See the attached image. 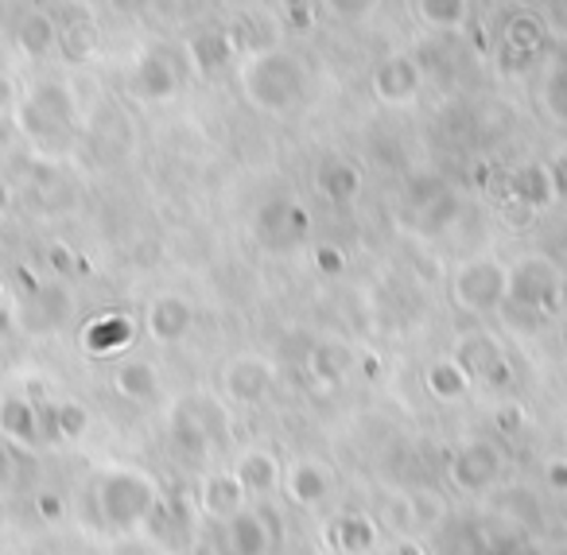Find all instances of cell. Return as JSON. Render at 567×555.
Returning a JSON list of instances; mask_svg holds the SVG:
<instances>
[{
	"label": "cell",
	"mask_w": 567,
	"mask_h": 555,
	"mask_svg": "<svg viewBox=\"0 0 567 555\" xmlns=\"http://www.w3.org/2000/svg\"><path fill=\"white\" fill-rule=\"evenodd\" d=\"M502 470H505L502 446L489 443V439H471V443L458 446L455 459H451V482L466 493H482L502 477Z\"/></svg>",
	"instance_id": "obj_5"
},
{
	"label": "cell",
	"mask_w": 567,
	"mask_h": 555,
	"mask_svg": "<svg viewBox=\"0 0 567 555\" xmlns=\"http://www.w3.org/2000/svg\"><path fill=\"white\" fill-rule=\"evenodd\" d=\"M51 260H55V265H59V268H66V265H71V257H66V253H63V249H55V253H51Z\"/></svg>",
	"instance_id": "obj_47"
},
{
	"label": "cell",
	"mask_w": 567,
	"mask_h": 555,
	"mask_svg": "<svg viewBox=\"0 0 567 555\" xmlns=\"http://www.w3.org/2000/svg\"><path fill=\"white\" fill-rule=\"evenodd\" d=\"M528 66H533V55H520V51L502 48V71L505 74H520V71H528Z\"/></svg>",
	"instance_id": "obj_42"
},
{
	"label": "cell",
	"mask_w": 567,
	"mask_h": 555,
	"mask_svg": "<svg viewBox=\"0 0 567 555\" xmlns=\"http://www.w3.org/2000/svg\"><path fill=\"white\" fill-rule=\"evenodd\" d=\"M82 342H86L90 353H117L121 346L133 342V319H125V315H102V319H94L86 327Z\"/></svg>",
	"instance_id": "obj_20"
},
{
	"label": "cell",
	"mask_w": 567,
	"mask_h": 555,
	"mask_svg": "<svg viewBox=\"0 0 567 555\" xmlns=\"http://www.w3.org/2000/svg\"><path fill=\"white\" fill-rule=\"evenodd\" d=\"M59 43H63L71 59H86L90 51H94L97 35H94V28H90L86 20H74L71 28H63V32H59Z\"/></svg>",
	"instance_id": "obj_33"
},
{
	"label": "cell",
	"mask_w": 567,
	"mask_h": 555,
	"mask_svg": "<svg viewBox=\"0 0 567 555\" xmlns=\"http://www.w3.org/2000/svg\"><path fill=\"white\" fill-rule=\"evenodd\" d=\"M20 125H24V133L35 136V141H59V136L66 133V125L51 121L48 113H40L35 105H28V102H24V110H20Z\"/></svg>",
	"instance_id": "obj_31"
},
{
	"label": "cell",
	"mask_w": 567,
	"mask_h": 555,
	"mask_svg": "<svg viewBox=\"0 0 567 555\" xmlns=\"http://www.w3.org/2000/svg\"><path fill=\"white\" fill-rule=\"evenodd\" d=\"M505 304L525 307L533 315H556L567 307V276L559 273V265L551 257H520L509 268V299Z\"/></svg>",
	"instance_id": "obj_3"
},
{
	"label": "cell",
	"mask_w": 567,
	"mask_h": 555,
	"mask_svg": "<svg viewBox=\"0 0 567 555\" xmlns=\"http://www.w3.org/2000/svg\"><path fill=\"white\" fill-rule=\"evenodd\" d=\"M540 105L556 125H567V63H556L548 74H544Z\"/></svg>",
	"instance_id": "obj_27"
},
{
	"label": "cell",
	"mask_w": 567,
	"mask_h": 555,
	"mask_svg": "<svg viewBox=\"0 0 567 555\" xmlns=\"http://www.w3.org/2000/svg\"><path fill=\"white\" fill-rule=\"evenodd\" d=\"M373 94L389 105L412 102L420 94V66L409 55H389L385 63L373 71Z\"/></svg>",
	"instance_id": "obj_9"
},
{
	"label": "cell",
	"mask_w": 567,
	"mask_h": 555,
	"mask_svg": "<svg viewBox=\"0 0 567 555\" xmlns=\"http://www.w3.org/2000/svg\"><path fill=\"white\" fill-rule=\"evenodd\" d=\"M284 493H288V501L292 505H319V501L331 493V470L323 466V462L316 459H300L288 466V474H284Z\"/></svg>",
	"instance_id": "obj_11"
},
{
	"label": "cell",
	"mask_w": 567,
	"mask_h": 555,
	"mask_svg": "<svg viewBox=\"0 0 567 555\" xmlns=\"http://www.w3.org/2000/svg\"><path fill=\"white\" fill-rule=\"evenodd\" d=\"M316 265H319V273H323V276H339L342 268H347V253L334 249V245H319Z\"/></svg>",
	"instance_id": "obj_37"
},
{
	"label": "cell",
	"mask_w": 567,
	"mask_h": 555,
	"mask_svg": "<svg viewBox=\"0 0 567 555\" xmlns=\"http://www.w3.org/2000/svg\"><path fill=\"white\" fill-rule=\"evenodd\" d=\"M40 513H43V516H59V513H63V505H59V497L43 493V497H40Z\"/></svg>",
	"instance_id": "obj_43"
},
{
	"label": "cell",
	"mask_w": 567,
	"mask_h": 555,
	"mask_svg": "<svg viewBox=\"0 0 567 555\" xmlns=\"http://www.w3.org/2000/svg\"><path fill=\"white\" fill-rule=\"evenodd\" d=\"M12 102V86H9V79H0V110Z\"/></svg>",
	"instance_id": "obj_46"
},
{
	"label": "cell",
	"mask_w": 567,
	"mask_h": 555,
	"mask_svg": "<svg viewBox=\"0 0 567 555\" xmlns=\"http://www.w3.org/2000/svg\"><path fill=\"white\" fill-rule=\"evenodd\" d=\"M28 105H35L40 113H48L51 121H59V125H66L71 129V121H74V102H71V94H66L59 82H43V86H35L32 90V97H28Z\"/></svg>",
	"instance_id": "obj_25"
},
{
	"label": "cell",
	"mask_w": 567,
	"mask_h": 555,
	"mask_svg": "<svg viewBox=\"0 0 567 555\" xmlns=\"http://www.w3.org/2000/svg\"><path fill=\"white\" fill-rule=\"evenodd\" d=\"M494 420H497V428H502L505 435H517V431L525 428V412H520V404H497Z\"/></svg>",
	"instance_id": "obj_39"
},
{
	"label": "cell",
	"mask_w": 567,
	"mask_h": 555,
	"mask_svg": "<svg viewBox=\"0 0 567 555\" xmlns=\"http://www.w3.org/2000/svg\"><path fill=\"white\" fill-rule=\"evenodd\" d=\"M451 296L463 311L471 315H489L509 299V268H502L497 260L478 257L466 260L455 273V284H451Z\"/></svg>",
	"instance_id": "obj_4"
},
{
	"label": "cell",
	"mask_w": 567,
	"mask_h": 555,
	"mask_svg": "<svg viewBox=\"0 0 567 555\" xmlns=\"http://www.w3.org/2000/svg\"><path fill=\"white\" fill-rule=\"evenodd\" d=\"M272 381H276L272 366H268L265 358H252V353L234 358L226 366V373H221V389H226V397L237 400V404H260V400H268Z\"/></svg>",
	"instance_id": "obj_8"
},
{
	"label": "cell",
	"mask_w": 567,
	"mask_h": 555,
	"mask_svg": "<svg viewBox=\"0 0 567 555\" xmlns=\"http://www.w3.org/2000/svg\"><path fill=\"white\" fill-rule=\"evenodd\" d=\"M0 431L9 439H17V443H40L43 420H40V412L28 404V397H9L0 404Z\"/></svg>",
	"instance_id": "obj_18"
},
{
	"label": "cell",
	"mask_w": 567,
	"mask_h": 555,
	"mask_svg": "<svg viewBox=\"0 0 567 555\" xmlns=\"http://www.w3.org/2000/svg\"><path fill=\"white\" fill-rule=\"evenodd\" d=\"M311 373H316V381H323V384H339L342 381V373L350 369V353L347 350H339V346H316L311 350Z\"/></svg>",
	"instance_id": "obj_29"
},
{
	"label": "cell",
	"mask_w": 567,
	"mask_h": 555,
	"mask_svg": "<svg viewBox=\"0 0 567 555\" xmlns=\"http://www.w3.org/2000/svg\"><path fill=\"white\" fill-rule=\"evenodd\" d=\"M551 175V191H556V198H567V152L564 156H556V164L548 167Z\"/></svg>",
	"instance_id": "obj_41"
},
{
	"label": "cell",
	"mask_w": 567,
	"mask_h": 555,
	"mask_svg": "<svg viewBox=\"0 0 567 555\" xmlns=\"http://www.w3.org/2000/svg\"><path fill=\"white\" fill-rule=\"evenodd\" d=\"M51 428H55V435H63V439H82L90 428L86 404H79V400H63V404L51 412Z\"/></svg>",
	"instance_id": "obj_30"
},
{
	"label": "cell",
	"mask_w": 567,
	"mask_h": 555,
	"mask_svg": "<svg viewBox=\"0 0 567 555\" xmlns=\"http://www.w3.org/2000/svg\"><path fill=\"white\" fill-rule=\"evenodd\" d=\"M190 327H195V311H190V304L183 296H159L148 307V335L156 342H179V338H187Z\"/></svg>",
	"instance_id": "obj_12"
},
{
	"label": "cell",
	"mask_w": 567,
	"mask_h": 555,
	"mask_svg": "<svg viewBox=\"0 0 567 555\" xmlns=\"http://www.w3.org/2000/svg\"><path fill=\"white\" fill-rule=\"evenodd\" d=\"M416 17L432 28H463L471 17V4L466 0H420Z\"/></svg>",
	"instance_id": "obj_28"
},
{
	"label": "cell",
	"mask_w": 567,
	"mask_h": 555,
	"mask_svg": "<svg viewBox=\"0 0 567 555\" xmlns=\"http://www.w3.org/2000/svg\"><path fill=\"white\" fill-rule=\"evenodd\" d=\"M451 214H455V195L447 191V195H443L440 203L427 206V210H424V229H440L443 222H451Z\"/></svg>",
	"instance_id": "obj_38"
},
{
	"label": "cell",
	"mask_w": 567,
	"mask_h": 555,
	"mask_svg": "<svg viewBox=\"0 0 567 555\" xmlns=\"http://www.w3.org/2000/svg\"><path fill=\"white\" fill-rule=\"evenodd\" d=\"M229 474L237 477V485H241V490L268 493V490H276V485H280V462H276L268 451H245Z\"/></svg>",
	"instance_id": "obj_17"
},
{
	"label": "cell",
	"mask_w": 567,
	"mask_h": 555,
	"mask_svg": "<svg viewBox=\"0 0 567 555\" xmlns=\"http://www.w3.org/2000/svg\"><path fill=\"white\" fill-rule=\"evenodd\" d=\"M502 222L509 229H525V226H533V218H536V210H528L525 203H517V198H502Z\"/></svg>",
	"instance_id": "obj_36"
},
{
	"label": "cell",
	"mask_w": 567,
	"mask_h": 555,
	"mask_svg": "<svg viewBox=\"0 0 567 555\" xmlns=\"http://www.w3.org/2000/svg\"><path fill=\"white\" fill-rule=\"evenodd\" d=\"M12 482V459L9 451H0V485H9Z\"/></svg>",
	"instance_id": "obj_45"
},
{
	"label": "cell",
	"mask_w": 567,
	"mask_h": 555,
	"mask_svg": "<svg viewBox=\"0 0 567 555\" xmlns=\"http://www.w3.org/2000/svg\"><path fill=\"white\" fill-rule=\"evenodd\" d=\"M443 195H447V187H443V179H435V175H416V179L409 183V203L416 214H424L427 206H435Z\"/></svg>",
	"instance_id": "obj_32"
},
{
	"label": "cell",
	"mask_w": 567,
	"mask_h": 555,
	"mask_svg": "<svg viewBox=\"0 0 567 555\" xmlns=\"http://www.w3.org/2000/svg\"><path fill=\"white\" fill-rule=\"evenodd\" d=\"M203 508H206V516H214V521H229V516H237L245 508V490L237 485V477L229 474H214V477H206V485H203Z\"/></svg>",
	"instance_id": "obj_16"
},
{
	"label": "cell",
	"mask_w": 567,
	"mask_h": 555,
	"mask_svg": "<svg viewBox=\"0 0 567 555\" xmlns=\"http://www.w3.org/2000/svg\"><path fill=\"white\" fill-rule=\"evenodd\" d=\"M4 203H9V191L0 187V210H4Z\"/></svg>",
	"instance_id": "obj_48"
},
{
	"label": "cell",
	"mask_w": 567,
	"mask_h": 555,
	"mask_svg": "<svg viewBox=\"0 0 567 555\" xmlns=\"http://www.w3.org/2000/svg\"><path fill=\"white\" fill-rule=\"evenodd\" d=\"M409 505H412V513H416L420 524H435L443 516L440 497H435V493H427V490H416V497H412Z\"/></svg>",
	"instance_id": "obj_34"
},
{
	"label": "cell",
	"mask_w": 567,
	"mask_h": 555,
	"mask_svg": "<svg viewBox=\"0 0 567 555\" xmlns=\"http://www.w3.org/2000/svg\"><path fill=\"white\" fill-rule=\"evenodd\" d=\"M245 97L260 113H288L303 94V66L288 51H260L245 66Z\"/></svg>",
	"instance_id": "obj_1"
},
{
	"label": "cell",
	"mask_w": 567,
	"mask_h": 555,
	"mask_svg": "<svg viewBox=\"0 0 567 555\" xmlns=\"http://www.w3.org/2000/svg\"><path fill=\"white\" fill-rule=\"evenodd\" d=\"M316 191L331 206H347V203H354L358 191H362V172H358L354 164H347V160H331V164L319 167Z\"/></svg>",
	"instance_id": "obj_14"
},
{
	"label": "cell",
	"mask_w": 567,
	"mask_h": 555,
	"mask_svg": "<svg viewBox=\"0 0 567 555\" xmlns=\"http://www.w3.org/2000/svg\"><path fill=\"white\" fill-rule=\"evenodd\" d=\"M284 17H288V28H292V32H311V28H316L319 9L300 0V4H284Z\"/></svg>",
	"instance_id": "obj_35"
},
{
	"label": "cell",
	"mask_w": 567,
	"mask_h": 555,
	"mask_svg": "<svg viewBox=\"0 0 567 555\" xmlns=\"http://www.w3.org/2000/svg\"><path fill=\"white\" fill-rule=\"evenodd\" d=\"M424 384L435 400H447V404H455V400H463L466 392H471V377H466L451 358L432 361V366L424 369Z\"/></svg>",
	"instance_id": "obj_21"
},
{
	"label": "cell",
	"mask_w": 567,
	"mask_h": 555,
	"mask_svg": "<svg viewBox=\"0 0 567 555\" xmlns=\"http://www.w3.org/2000/svg\"><path fill=\"white\" fill-rule=\"evenodd\" d=\"M272 532L260 513H237L214 528V555H268Z\"/></svg>",
	"instance_id": "obj_7"
},
{
	"label": "cell",
	"mask_w": 567,
	"mask_h": 555,
	"mask_svg": "<svg viewBox=\"0 0 567 555\" xmlns=\"http://www.w3.org/2000/svg\"><path fill=\"white\" fill-rule=\"evenodd\" d=\"M113 389L125 400H133V404H148L159 392V377L148 361H125V366H117V373H113Z\"/></svg>",
	"instance_id": "obj_19"
},
{
	"label": "cell",
	"mask_w": 567,
	"mask_h": 555,
	"mask_svg": "<svg viewBox=\"0 0 567 555\" xmlns=\"http://www.w3.org/2000/svg\"><path fill=\"white\" fill-rule=\"evenodd\" d=\"M156 482L144 470H110L97 482V513L113 528H136L156 513Z\"/></svg>",
	"instance_id": "obj_2"
},
{
	"label": "cell",
	"mask_w": 567,
	"mask_h": 555,
	"mask_svg": "<svg viewBox=\"0 0 567 555\" xmlns=\"http://www.w3.org/2000/svg\"><path fill=\"white\" fill-rule=\"evenodd\" d=\"M544 482L556 493H567V459H551L548 470H544Z\"/></svg>",
	"instance_id": "obj_40"
},
{
	"label": "cell",
	"mask_w": 567,
	"mask_h": 555,
	"mask_svg": "<svg viewBox=\"0 0 567 555\" xmlns=\"http://www.w3.org/2000/svg\"><path fill=\"white\" fill-rule=\"evenodd\" d=\"M451 361H455L458 369H463L471 381H482V384H494V389H502V384H509V361H505L502 346L494 342L489 335H463L455 342V353H451Z\"/></svg>",
	"instance_id": "obj_6"
},
{
	"label": "cell",
	"mask_w": 567,
	"mask_h": 555,
	"mask_svg": "<svg viewBox=\"0 0 567 555\" xmlns=\"http://www.w3.org/2000/svg\"><path fill=\"white\" fill-rule=\"evenodd\" d=\"M167 439H172V446H175V454H183V459H206L210 454V435H206L203 428H198L195 420H190L187 412H175V420H172V428H167Z\"/></svg>",
	"instance_id": "obj_23"
},
{
	"label": "cell",
	"mask_w": 567,
	"mask_h": 555,
	"mask_svg": "<svg viewBox=\"0 0 567 555\" xmlns=\"http://www.w3.org/2000/svg\"><path fill=\"white\" fill-rule=\"evenodd\" d=\"M505 198H517V203H525L528 210L540 214L544 206H548L551 198H556V191H551L548 167L525 164V167H517V172H509V187H505Z\"/></svg>",
	"instance_id": "obj_13"
},
{
	"label": "cell",
	"mask_w": 567,
	"mask_h": 555,
	"mask_svg": "<svg viewBox=\"0 0 567 555\" xmlns=\"http://www.w3.org/2000/svg\"><path fill=\"white\" fill-rule=\"evenodd\" d=\"M55 43H59V24L48 12H28V17L20 20V48H24L28 55H48Z\"/></svg>",
	"instance_id": "obj_24"
},
{
	"label": "cell",
	"mask_w": 567,
	"mask_h": 555,
	"mask_svg": "<svg viewBox=\"0 0 567 555\" xmlns=\"http://www.w3.org/2000/svg\"><path fill=\"white\" fill-rule=\"evenodd\" d=\"M190 59H195V66L203 74H218L221 66H229V59H234V40H229V32H203L190 40Z\"/></svg>",
	"instance_id": "obj_22"
},
{
	"label": "cell",
	"mask_w": 567,
	"mask_h": 555,
	"mask_svg": "<svg viewBox=\"0 0 567 555\" xmlns=\"http://www.w3.org/2000/svg\"><path fill=\"white\" fill-rule=\"evenodd\" d=\"M331 544L347 555H365L378 547V524L370 521L365 513H342L339 521L331 524Z\"/></svg>",
	"instance_id": "obj_15"
},
{
	"label": "cell",
	"mask_w": 567,
	"mask_h": 555,
	"mask_svg": "<svg viewBox=\"0 0 567 555\" xmlns=\"http://www.w3.org/2000/svg\"><path fill=\"white\" fill-rule=\"evenodd\" d=\"M544 43V20L536 17H513L509 24H505V51H520V55H533L540 51Z\"/></svg>",
	"instance_id": "obj_26"
},
{
	"label": "cell",
	"mask_w": 567,
	"mask_h": 555,
	"mask_svg": "<svg viewBox=\"0 0 567 555\" xmlns=\"http://www.w3.org/2000/svg\"><path fill=\"white\" fill-rule=\"evenodd\" d=\"M133 90L144 102H167L179 90V71H175L172 55L164 51H148L133 71Z\"/></svg>",
	"instance_id": "obj_10"
},
{
	"label": "cell",
	"mask_w": 567,
	"mask_h": 555,
	"mask_svg": "<svg viewBox=\"0 0 567 555\" xmlns=\"http://www.w3.org/2000/svg\"><path fill=\"white\" fill-rule=\"evenodd\" d=\"M393 555H424V547H420L416 539H401V544L393 547Z\"/></svg>",
	"instance_id": "obj_44"
}]
</instances>
